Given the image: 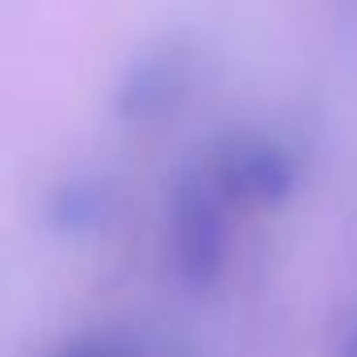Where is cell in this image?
Wrapping results in <instances>:
<instances>
[{"instance_id":"3","label":"cell","mask_w":357,"mask_h":357,"mask_svg":"<svg viewBox=\"0 0 357 357\" xmlns=\"http://www.w3.org/2000/svg\"><path fill=\"white\" fill-rule=\"evenodd\" d=\"M47 357H139L130 336L114 332V328H93L80 336H68L63 344H55Z\"/></svg>"},{"instance_id":"2","label":"cell","mask_w":357,"mask_h":357,"mask_svg":"<svg viewBox=\"0 0 357 357\" xmlns=\"http://www.w3.org/2000/svg\"><path fill=\"white\" fill-rule=\"evenodd\" d=\"M185 84H190V55L164 43L160 51L139 55V63H130V76L118 89V114L130 122L155 118L172 109V101L185 93Z\"/></svg>"},{"instance_id":"1","label":"cell","mask_w":357,"mask_h":357,"mask_svg":"<svg viewBox=\"0 0 357 357\" xmlns=\"http://www.w3.org/2000/svg\"><path fill=\"white\" fill-rule=\"evenodd\" d=\"M240 219V206L219 190L202 160L181 172L164 206V265L172 282L194 294L215 290L231 261V231Z\"/></svg>"},{"instance_id":"4","label":"cell","mask_w":357,"mask_h":357,"mask_svg":"<svg viewBox=\"0 0 357 357\" xmlns=\"http://www.w3.org/2000/svg\"><path fill=\"white\" fill-rule=\"evenodd\" d=\"M332 357H357V307L340 319L336 340H332Z\"/></svg>"}]
</instances>
